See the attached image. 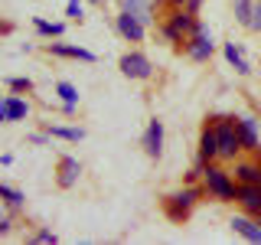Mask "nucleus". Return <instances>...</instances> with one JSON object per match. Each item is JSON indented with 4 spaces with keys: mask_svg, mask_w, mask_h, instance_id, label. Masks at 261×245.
I'll list each match as a JSON object with an SVG mask.
<instances>
[{
    "mask_svg": "<svg viewBox=\"0 0 261 245\" xmlns=\"http://www.w3.org/2000/svg\"><path fill=\"white\" fill-rule=\"evenodd\" d=\"M202 183H206V190L216 196L219 203H232L235 190H239V183H235L222 167H216V163H202Z\"/></svg>",
    "mask_w": 261,
    "mask_h": 245,
    "instance_id": "1",
    "label": "nucleus"
},
{
    "mask_svg": "<svg viewBox=\"0 0 261 245\" xmlns=\"http://www.w3.org/2000/svg\"><path fill=\"white\" fill-rule=\"evenodd\" d=\"M216 125V137H219V157L222 160H235L242 151V137H239V118H212Z\"/></svg>",
    "mask_w": 261,
    "mask_h": 245,
    "instance_id": "2",
    "label": "nucleus"
},
{
    "mask_svg": "<svg viewBox=\"0 0 261 245\" xmlns=\"http://www.w3.org/2000/svg\"><path fill=\"white\" fill-rule=\"evenodd\" d=\"M199 196H202V193L196 190V186H186V190H179V193H170L167 200H163V212H167V219H173V223L190 219V212L196 209Z\"/></svg>",
    "mask_w": 261,
    "mask_h": 245,
    "instance_id": "3",
    "label": "nucleus"
},
{
    "mask_svg": "<svg viewBox=\"0 0 261 245\" xmlns=\"http://www.w3.org/2000/svg\"><path fill=\"white\" fill-rule=\"evenodd\" d=\"M193 30H196V13L183 10V7H176V10L167 16V23L160 27L167 43H186V36H190Z\"/></svg>",
    "mask_w": 261,
    "mask_h": 245,
    "instance_id": "4",
    "label": "nucleus"
},
{
    "mask_svg": "<svg viewBox=\"0 0 261 245\" xmlns=\"http://www.w3.org/2000/svg\"><path fill=\"white\" fill-rule=\"evenodd\" d=\"M186 56H190L193 62H209V56H212V49H216V43H212V36H209V30L202 27V23H196V30L186 36Z\"/></svg>",
    "mask_w": 261,
    "mask_h": 245,
    "instance_id": "5",
    "label": "nucleus"
},
{
    "mask_svg": "<svg viewBox=\"0 0 261 245\" xmlns=\"http://www.w3.org/2000/svg\"><path fill=\"white\" fill-rule=\"evenodd\" d=\"M118 65H121V72H124L127 79H137V82H147L153 76V65H150V59H147L144 53H124Z\"/></svg>",
    "mask_w": 261,
    "mask_h": 245,
    "instance_id": "6",
    "label": "nucleus"
},
{
    "mask_svg": "<svg viewBox=\"0 0 261 245\" xmlns=\"http://www.w3.org/2000/svg\"><path fill=\"white\" fill-rule=\"evenodd\" d=\"M114 27H118V33L127 39V43H144V36H147V27L127 10H121L118 16H114Z\"/></svg>",
    "mask_w": 261,
    "mask_h": 245,
    "instance_id": "7",
    "label": "nucleus"
},
{
    "mask_svg": "<svg viewBox=\"0 0 261 245\" xmlns=\"http://www.w3.org/2000/svg\"><path fill=\"white\" fill-rule=\"evenodd\" d=\"M30 114V105L20 95H0V125H10V121H23Z\"/></svg>",
    "mask_w": 261,
    "mask_h": 245,
    "instance_id": "8",
    "label": "nucleus"
},
{
    "mask_svg": "<svg viewBox=\"0 0 261 245\" xmlns=\"http://www.w3.org/2000/svg\"><path fill=\"white\" fill-rule=\"evenodd\" d=\"M235 200L248 216H261V183H239Z\"/></svg>",
    "mask_w": 261,
    "mask_h": 245,
    "instance_id": "9",
    "label": "nucleus"
},
{
    "mask_svg": "<svg viewBox=\"0 0 261 245\" xmlns=\"http://www.w3.org/2000/svg\"><path fill=\"white\" fill-rule=\"evenodd\" d=\"M141 144H144V154H147V157H153V160L160 157V154H163V121L150 118V125H147Z\"/></svg>",
    "mask_w": 261,
    "mask_h": 245,
    "instance_id": "10",
    "label": "nucleus"
},
{
    "mask_svg": "<svg viewBox=\"0 0 261 245\" xmlns=\"http://www.w3.org/2000/svg\"><path fill=\"white\" fill-rule=\"evenodd\" d=\"M196 157H199V163H212L219 157V137H216V125H212V121L199 134V154H196Z\"/></svg>",
    "mask_w": 261,
    "mask_h": 245,
    "instance_id": "11",
    "label": "nucleus"
},
{
    "mask_svg": "<svg viewBox=\"0 0 261 245\" xmlns=\"http://www.w3.org/2000/svg\"><path fill=\"white\" fill-rule=\"evenodd\" d=\"M79 174H82V163L75 157H59V167H56V183H59L62 190L75 186L79 183Z\"/></svg>",
    "mask_w": 261,
    "mask_h": 245,
    "instance_id": "12",
    "label": "nucleus"
},
{
    "mask_svg": "<svg viewBox=\"0 0 261 245\" xmlns=\"http://www.w3.org/2000/svg\"><path fill=\"white\" fill-rule=\"evenodd\" d=\"M239 137H242V151L261 154V137H258V121L255 118H239Z\"/></svg>",
    "mask_w": 261,
    "mask_h": 245,
    "instance_id": "13",
    "label": "nucleus"
},
{
    "mask_svg": "<svg viewBox=\"0 0 261 245\" xmlns=\"http://www.w3.org/2000/svg\"><path fill=\"white\" fill-rule=\"evenodd\" d=\"M49 56H62V59H79V62H95V53L85 46H69V43H49Z\"/></svg>",
    "mask_w": 261,
    "mask_h": 245,
    "instance_id": "14",
    "label": "nucleus"
},
{
    "mask_svg": "<svg viewBox=\"0 0 261 245\" xmlns=\"http://www.w3.org/2000/svg\"><path fill=\"white\" fill-rule=\"evenodd\" d=\"M235 183H261V157L235 163Z\"/></svg>",
    "mask_w": 261,
    "mask_h": 245,
    "instance_id": "15",
    "label": "nucleus"
},
{
    "mask_svg": "<svg viewBox=\"0 0 261 245\" xmlns=\"http://www.w3.org/2000/svg\"><path fill=\"white\" fill-rule=\"evenodd\" d=\"M232 232H239L242 239H248V242H261V223L258 219H248V216H235L232 223Z\"/></svg>",
    "mask_w": 261,
    "mask_h": 245,
    "instance_id": "16",
    "label": "nucleus"
},
{
    "mask_svg": "<svg viewBox=\"0 0 261 245\" xmlns=\"http://www.w3.org/2000/svg\"><path fill=\"white\" fill-rule=\"evenodd\" d=\"M121 10L134 13L137 20L144 23V27H147V23H153V20H157V16H153V4H150V0H121Z\"/></svg>",
    "mask_w": 261,
    "mask_h": 245,
    "instance_id": "17",
    "label": "nucleus"
},
{
    "mask_svg": "<svg viewBox=\"0 0 261 245\" xmlns=\"http://www.w3.org/2000/svg\"><path fill=\"white\" fill-rule=\"evenodd\" d=\"M222 53H225L228 65H232L239 76H248V72H251V65H248V59H245V53H242V46H239V43H225Z\"/></svg>",
    "mask_w": 261,
    "mask_h": 245,
    "instance_id": "18",
    "label": "nucleus"
},
{
    "mask_svg": "<svg viewBox=\"0 0 261 245\" xmlns=\"http://www.w3.org/2000/svg\"><path fill=\"white\" fill-rule=\"evenodd\" d=\"M46 134H49V137H62V141H82V137H85V131H82V128H62V125H49V128H46Z\"/></svg>",
    "mask_w": 261,
    "mask_h": 245,
    "instance_id": "19",
    "label": "nucleus"
},
{
    "mask_svg": "<svg viewBox=\"0 0 261 245\" xmlns=\"http://www.w3.org/2000/svg\"><path fill=\"white\" fill-rule=\"evenodd\" d=\"M56 95L62 98V105H79V88L72 82H56Z\"/></svg>",
    "mask_w": 261,
    "mask_h": 245,
    "instance_id": "20",
    "label": "nucleus"
},
{
    "mask_svg": "<svg viewBox=\"0 0 261 245\" xmlns=\"http://www.w3.org/2000/svg\"><path fill=\"white\" fill-rule=\"evenodd\" d=\"M39 36H62L65 33V23H49V20H33Z\"/></svg>",
    "mask_w": 261,
    "mask_h": 245,
    "instance_id": "21",
    "label": "nucleus"
},
{
    "mask_svg": "<svg viewBox=\"0 0 261 245\" xmlns=\"http://www.w3.org/2000/svg\"><path fill=\"white\" fill-rule=\"evenodd\" d=\"M0 200L7 203V206H23V193L16 190V186H7V183H0Z\"/></svg>",
    "mask_w": 261,
    "mask_h": 245,
    "instance_id": "22",
    "label": "nucleus"
},
{
    "mask_svg": "<svg viewBox=\"0 0 261 245\" xmlns=\"http://www.w3.org/2000/svg\"><path fill=\"white\" fill-rule=\"evenodd\" d=\"M251 4H255V0H232V7H235V20H239L242 27H248V20H251Z\"/></svg>",
    "mask_w": 261,
    "mask_h": 245,
    "instance_id": "23",
    "label": "nucleus"
},
{
    "mask_svg": "<svg viewBox=\"0 0 261 245\" xmlns=\"http://www.w3.org/2000/svg\"><path fill=\"white\" fill-rule=\"evenodd\" d=\"M7 88H10V92H33V79H27V76L7 79Z\"/></svg>",
    "mask_w": 261,
    "mask_h": 245,
    "instance_id": "24",
    "label": "nucleus"
},
{
    "mask_svg": "<svg viewBox=\"0 0 261 245\" xmlns=\"http://www.w3.org/2000/svg\"><path fill=\"white\" fill-rule=\"evenodd\" d=\"M248 30L251 33H261V0L251 4V20H248Z\"/></svg>",
    "mask_w": 261,
    "mask_h": 245,
    "instance_id": "25",
    "label": "nucleus"
},
{
    "mask_svg": "<svg viewBox=\"0 0 261 245\" xmlns=\"http://www.w3.org/2000/svg\"><path fill=\"white\" fill-rule=\"evenodd\" d=\"M65 13H69L72 20H82V0H69V4H65Z\"/></svg>",
    "mask_w": 261,
    "mask_h": 245,
    "instance_id": "26",
    "label": "nucleus"
},
{
    "mask_svg": "<svg viewBox=\"0 0 261 245\" xmlns=\"http://www.w3.org/2000/svg\"><path fill=\"white\" fill-rule=\"evenodd\" d=\"M33 242H56V232H49V229H39V232L33 235Z\"/></svg>",
    "mask_w": 261,
    "mask_h": 245,
    "instance_id": "27",
    "label": "nucleus"
},
{
    "mask_svg": "<svg viewBox=\"0 0 261 245\" xmlns=\"http://www.w3.org/2000/svg\"><path fill=\"white\" fill-rule=\"evenodd\" d=\"M186 10H190V13H199L202 10V0H190V4H186Z\"/></svg>",
    "mask_w": 261,
    "mask_h": 245,
    "instance_id": "28",
    "label": "nucleus"
},
{
    "mask_svg": "<svg viewBox=\"0 0 261 245\" xmlns=\"http://www.w3.org/2000/svg\"><path fill=\"white\" fill-rule=\"evenodd\" d=\"M10 232V216H0V235Z\"/></svg>",
    "mask_w": 261,
    "mask_h": 245,
    "instance_id": "29",
    "label": "nucleus"
},
{
    "mask_svg": "<svg viewBox=\"0 0 261 245\" xmlns=\"http://www.w3.org/2000/svg\"><path fill=\"white\" fill-rule=\"evenodd\" d=\"M46 137H49V134H33V137H30V144H46Z\"/></svg>",
    "mask_w": 261,
    "mask_h": 245,
    "instance_id": "30",
    "label": "nucleus"
},
{
    "mask_svg": "<svg viewBox=\"0 0 261 245\" xmlns=\"http://www.w3.org/2000/svg\"><path fill=\"white\" fill-rule=\"evenodd\" d=\"M163 4H170V7H186L190 0H163Z\"/></svg>",
    "mask_w": 261,
    "mask_h": 245,
    "instance_id": "31",
    "label": "nucleus"
},
{
    "mask_svg": "<svg viewBox=\"0 0 261 245\" xmlns=\"http://www.w3.org/2000/svg\"><path fill=\"white\" fill-rule=\"evenodd\" d=\"M13 30V23H7V20H0V33H10Z\"/></svg>",
    "mask_w": 261,
    "mask_h": 245,
    "instance_id": "32",
    "label": "nucleus"
},
{
    "mask_svg": "<svg viewBox=\"0 0 261 245\" xmlns=\"http://www.w3.org/2000/svg\"><path fill=\"white\" fill-rule=\"evenodd\" d=\"M88 4H101V0H88Z\"/></svg>",
    "mask_w": 261,
    "mask_h": 245,
    "instance_id": "33",
    "label": "nucleus"
},
{
    "mask_svg": "<svg viewBox=\"0 0 261 245\" xmlns=\"http://www.w3.org/2000/svg\"><path fill=\"white\" fill-rule=\"evenodd\" d=\"M255 219H258V223H261V216H255Z\"/></svg>",
    "mask_w": 261,
    "mask_h": 245,
    "instance_id": "34",
    "label": "nucleus"
}]
</instances>
